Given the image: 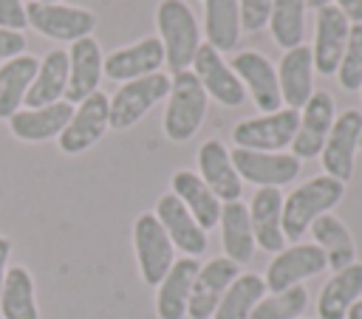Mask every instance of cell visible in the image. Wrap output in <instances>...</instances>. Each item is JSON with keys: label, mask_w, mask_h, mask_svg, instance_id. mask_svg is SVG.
Here are the masks:
<instances>
[{"label": "cell", "mask_w": 362, "mask_h": 319, "mask_svg": "<svg viewBox=\"0 0 362 319\" xmlns=\"http://www.w3.org/2000/svg\"><path fill=\"white\" fill-rule=\"evenodd\" d=\"M37 3H59V0H37Z\"/></svg>", "instance_id": "ee69618b"}, {"label": "cell", "mask_w": 362, "mask_h": 319, "mask_svg": "<svg viewBox=\"0 0 362 319\" xmlns=\"http://www.w3.org/2000/svg\"><path fill=\"white\" fill-rule=\"evenodd\" d=\"M37 65L40 59L31 54H20L0 65V119H11L23 107L25 93L37 76Z\"/></svg>", "instance_id": "4dcf8cb0"}, {"label": "cell", "mask_w": 362, "mask_h": 319, "mask_svg": "<svg viewBox=\"0 0 362 319\" xmlns=\"http://www.w3.org/2000/svg\"><path fill=\"white\" fill-rule=\"evenodd\" d=\"M201 6H204V31L201 34H206V45H212L221 54L235 51L238 40L243 34L238 0H201Z\"/></svg>", "instance_id": "f1b7e54d"}, {"label": "cell", "mask_w": 362, "mask_h": 319, "mask_svg": "<svg viewBox=\"0 0 362 319\" xmlns=\"http://www.w3.org/2000/svg\"><path fill=\"white\" fill-rule=\"evenodd\" d=\"M249 220L255 231V243L263 251H283L286 237H283V192L274 186H260L249 203Z\"/></svg>", "instance_id": "603a6c76"}, {"label": "cell", "mask_w": 362, "mask_h": 319, "mask_svg": "<svg viewBox=\"0 0 362 319\" xmlns=\"http://www.w3.org/2000/svg\"><path fill=\"white\" fill-rule=\"evenodd\" d=\"M337 79L345 90H359L362 88V23H351L348 45H345L342 62L337 68Z\"/></svg>", "instance_id": "d590c367"}, {"label": "cell", "mask_w": 362, "mask_h": 319, "mask_svg": "<svg viewBox=\"0 0 362 319\" xmlns=\"http://www.w3.org/2000/svg\"><path fill=\"white\" fill-rule=\"evenodd\" d=\"M362 299V263H351L322 285L317 299V316L320 319H345L351 305Z\"/></svg>", "instance_id": "d4e9b609"}, {"label": "cell", "mask_w": 362, "mask_h": 319, "mask_svg": "<svg viewBox=\"0 0 362 319\" xmlns=\"http://www.w3.org/2000/svg\"><path fill=\"white\" fill-rule=\"evenodd\" d=\"M345 195V183L331 175H317L291 189V195L283 200V237L291 243H300V237L311 229V223L320 215H328Z\"/></svg>", "instance_id": "6da1fadb"}, {"label": "cell", "mask_w": 362, "mask_h": 319, "mask_svg": "<svg viewBox=\"0 0 362 319\" xmlns=\"http://www.w3.org/2000/svg\"><path fill=\"white\" fill-rule=\"evenodd\" d=\"M311 234H314V246L322 248L325 254V263L331 271H339L351 263H356V246H354V237L348 231V226L337 217V215H320L314 223H311Z\"/></svg>", "instance_id": "f546056e"}, {"label": "cell", "mask_w": 362, "mask_h": 319, "mask_svg": "<svg viewBox=\"0 0 362 319\" xmlns=\"http://www.w3.org/2000/svg\"><path fill=\"white\" fill-rule=\"evenodd\" d=\"M334 6H337L351 23H362V0H334Z\"/></svg>", "instance_id": "ab89813d"}, {"label": "cell", "mask_w": 362, "mask_h": 319, "mask_svg": "<svg viewBox=\"0 0 362 319\" xmlns=\"http://www.w3.org/2000/svg\"><path fill=\"white\" fill-rule=\"evenodd\" d=\"M206 104H209V96L192 71L173 73L170 93H167V110H164V136L175 144L189 141L204 124Z\"/></svg>", "instance_id": "3957f363"}, {"label": "cell", "mask_w": 362, "mask_h": 319, "mask_svg": "<svg viewBox=\"0 0 362 319\" xmlns=\"http://www.w3.org/2000/svg\"><path fill=\"white\" fill-rule=\"evenodd\" d=\"M167 93H170V76L161 71L122 82L119 90L110 96V127L113 130L133 127L147 110H153L161 99H167Z\"/></svg>", "instance_id": "8992f818"}, {"label": "cell", "mask_w": 362, "mask_h": 319, "mask_svg": "<svg viewBox=\"0 0 362 319\" xmlns=\"http://www.w3.org/2000/svg\"><path fill=\"white\" fill-rule=\"evenodd\" d=\"M192 73L198 76L201 88L206 90L209 99H215L223 107H240L246 99V90L240 85V79L235 76V71L229 68V62H223L221 51H215L212 45L201 42L195 59H192Z\"/></svg>", "instance_id": "9a60e30c"}, {"label": "cell", "mask_w": 362, "mask_h": 319, "mask_svg": "<svg viewBox=\"0 0 362 319\" xmlns=\"http://www.w3.org/2000/svg\"><path fill=\"white\" fill-rule=\"evenodd\" d=\"M334 0H308V8H322V6H331Z\"/></svg>", "instance_id": "7bdbcfd3"}, {"label": "cell", "mask_w": 362, "mask_h": 319, "mask_svg": "<svg viewBox=\"0 0 362 319\" xmlns=\"http://www.w3.org/2000/svg\"><path fill=\"white\" fill-rule=\"evenodd\" d=\"M238 263H232L229 257H212L209 263H204L195 274L192 282V294H189V305H187V316L192 319H209L221 302V296L226 294V288L238 279Z\"/></svg>", "instance_id": "ac0fdd59"}, {"label": "cell", "mask_w": 362, "mask_h": 319, "mask_svg": "<svg viewBox=\"0 0 362 319\" xmlns=\"http://www.w3.org/2000/svg\"><path fill=\"white\" fill-rule=\"evenodd\" d=\"M170 186H173V195L189 209V215L198 220V226L206 231V229H212V226H218V220H221V200L215 198V192L201 181V175L198 172H192V169H178L175 175H173V181H170Z\"/></svg>", "instance_id": "484cf974"}, {"label": "cell", "mask_w": 362, "mask_h": 319, "mask_svg": "<svg viewBox=\"0 0 362 319\" xmlns=\"http://www.w3.org/2000/svg\"><path fill=\"white\" fill-rule=\"evenodd\" d=\"M314 56L308 45H297L283 54L277 65V85H280V99L291 110H303V104L314 93Z\"/></svg>", "instance_id": "7402d4cb"}, {"label": "cell", "mask_w": 362, "mask_h": 319, "mask_svg": "<svg viewBox=\"0 0 362 319\" xmlns=\"http://www.w3.org/2000/svg\"><path fill=\"white\" fill-rule=\"evenodd\" d=\"M359 136H362V113L359 110H345L334 119L331 133L325 138V147L320 152L325 175L337 181H351L354 175V158L359 150Z\"/></svg>", "instance_id": "8fae6325"}, {"label": "cell", "mask_w": 362, "mask_h": 319, "mask_svg": "<svg viewBox=\"0 0 362 319\" xmlns=\"http://www.w3.org/2000/svg\"><path fill=\"white\" fill-rule=\"evenodd\" d=\"M308 308V291L303 285L277 291V294H266L249 319H300Z\"/></svg>", "instance_id": "e575fe53"}, {"label": "cell", "mask_w": 362, "mask_h": 319, "mask_svg": "<svg viewBox=\"0 0 362 319\" xmlns=\"http://www.w3.org/2000/svg\"><path fill=\"white\" fill-rule=\"evenodd\" d=\"M229 68L235 71V76L240 79L243 90H249L255 107L260 113H274L283 107L280 99V85H277V68L272 65L269 56H263L260 51H238L229 62Z\"/></svg>", "instance_id": "30bf717a"}, {"label": "cell", "mask_w": 362, "mask_h": 319, "mask_svg": "<svg viewBox=\"0 0 362 319\" xmlns=\"http://www.w3.org/2000/svg\"><path fill=\"white\" fill-rule=\"evenodd\" d=\"M133 248H136L141 279L147 285H158L164 279V274L170 271V265L175 263V246L170 243L164 226L158 223V217L153 212H144V215L136 217V223H133Z\"/></svg>", "instance_id": "52a82bcc"}, {"label": "cell", "mask_w": 362, "mask_h": 319, "mask_svg": "<svg viewBox=\"0 0 362 319\" xmlns=\"http://www.w3.org/2000/svg\"><path fill=\"white\" fill-rule=\"evenodd\" d=\"M221 243H223V254L243 265L255 257V231H252V220H249V206L240 200H229L221 206Z\"/></svg>", "instance_id": "4316f807"}, {"label": "cell", "mask_w": 362, "mask_h": 319, "mask_svg": "<svg viewBox=\"0 0 362 319\" xmlns=\"http://www.w3.org/2000/svg\"><path fill=\"white\" fill-rule=\"evenodd\" d=\"M25 23V3L23 0H0V28L23 31Z\"/></svg>", "instance_id": "74e56055"}, {"label": "cell", "mask_w": 362, "mask_h": 319, "mask_svg": "<svg viewBox=\"0 0 362 319\" xmlns=\"http://www.w3.org/2000/svg\"><path fill=\"white\" fill-rule=\"evenodd\" d=\"M25 34L23 31H8V28H0V62H8L20 54H25Z\"/></svg>", "instance_id": "f35d334b"}, {"label": "cell", "mask_w": 362, "mask_h": 319, "mask_svg": "<svg viewBox=\"0 0 362 319\" xmlns=\"http://www.w3.org/2000/svg\"><path fill=\"white\" fill-rule=\"evenodd\" d=\"M8 257H11V243L0 234V291H3V279H6V271H8Z\"/></svg>", "instance_id": "60d3db41"}, {"label": "cell", "mask_w": 362, "mask_h": 319, "mask_svg": "<svg viewBox=\"0 0 362 319\" xmlns=\"http://www.w3.org/2000/svg\"><path fill=\"white\" fill-rule=\"evenodd\" d=\"M359 150H362V136H359Z\"/></svg>", "instance_id": "f6af8a7d"}, {"label": "cell", "mask_w": 362, "mask_h": 319, "mask_svg": "<svg viewBox=\"0 0 362 319\" xmlns=\"http://www.w3.org/2000/svg\"><path fill=\"white\" fill-rule=\"evenodd\" d=\"M153 215L158 217V223L164 226L170 243L178 251H184L187 257H201L206 251V231L198 226V220L189 215V209L173 192L158 198Z\"/></svg>", "instance_id": "d6986e66"}, {"label": "cell", "mask_w": 362, "mask_h": 319, "mask_svg": "<svg viewBox=\"0 0 362 319\" xmlns=\"http://www.w3.org/2000/svg\"><path fill=\"white\" fill-rule=\"evenodd\" d=\"M345 319H362V299H356V302L351 305V311H348Z\"/></svg>", "instance_id": "b9f144b4"}, {"label": "cell", "mask_w": 362, "mask_h": 319, "mask_svg": "<svg viewBox=\"0 0 362 319\" xmlns=\"http://www.w3.org/2000/svg\"><path fill=\"white\" fill-rule=\"evenodd\" d=\"M198 268H201L198 257H181L170 265L164 279L156 285L158 288V294H156L158 319H184L187 316V305H189V294H192Z\"/></svg>", "instance_id": "cb8c5ba5"}, {"label": "cell", "mask_w": 362, "mask_h": 319, "mask_svg": "<svg viewBox=\"0 0 362 319\" xmlns=\"http://www.w3.org/2000/svg\"><path fill=\"white\" fill-rule=\"evenodd\" d=\"M325 268H328V263H325V254H322L320 246H314V243H291V246H286L283 251L274 254V260L266 268L263 282H266V291L277 294V291L303 285L308 277H317Z\"/></svg>", "instance_id": "9c48e42d"}, {"label": "cell", "mask_w": 362, "mask_h": 319, "mask_svg": "<svg viewBox=\"0 0 362 319\" xmlns=\"http://www.w3.org/2000/svg\"><path fill=\"white\" fill-rule=\"evenodd\" d=\"M107 127H110V96L96 90L85 102H79V107H74V116L68 127L59 133L57 144L65 155H79L90 150L107 133Z\"/></svg>", "instance_id": "ba28073f"}, {"label": "cell", "mask_w": 362, "mask_h": 319, "mask_svg": "<svg viewBox=\"0 0 362 319\" xmlns=\"http://www.w3.org/2000/svg\"><path fill=\"white\" fill-rule=\"evenodd\" d=\"M229 155L240 181H249L257 189L260 186L280 189L300 175V158H294L291 152H257V150L235 147Z\"/></svg>", "instance_id": "7c38bea8"}, {"label": "cell", "mask_w": 362, "mask_h": 319, "mask_svg": "<svg viewBox=\"0 0 362 319\" xmlns=\"http://www.w3.org/2000/svg\"><path fill=\"white\" fill-rule=\"evenodd\" d=\"M305 11L308 0H272V14H269V28L274 42L283 51H291L303 45L305 40Z\"/></svg>", "instance_id": "836d02e7"}, {"label": "cell", "mask_w": 362, "mask_h": 319, "mask_svg": "<svg viewBox=\"0 0 362 319\" xmlns=\"http://www.w3.org/2000/svg\"><path fill=\"white\" fill-rule=\"evenodd\" d=\"M238 11H240V28L255 34L269 25L272 0H238Z\"/></svg>", "instance_id": "8d00e7d4"}, {"label": "cell", "mask_w": 362, "mask_h": 319, "mask_svg": "<svg viewBox=\"0 0 362 319\" xmlns=\"http://www.w3.org/2000/svg\"><path fill=\"white\" fill-rule=\"evenodd\" d=\"M25 23L57 42H76L82 37H90V31L96 28V14L90 8L82 6H71V3H37L28 0L25 3Z\"/></svg>", "instance_id": "277c9868"}, {"label": "cell", "mask_w": 362, "mask_h": 319, "mask_svg": "<svg viewBox=\"0 0 362 319\" xmlns=\"http://www.w3.org/2000/svg\"><path fill=\"white\" fill-rule=\"evenodd\" d=\"M359 90H362V88H359Z\"/></svg>", "instance_id": "bcb514c9"}, {"label": "cell", "mask_w": 362, "mask_h": 319, "mask_svg": "<svg viewBox=\"0 0 362 319\" xmlns=\"http://www.w3.org/2000/svg\"><path fill=\"white\" fill-rule=\"evenodd\" d=\"M74 116V104L71 102H54V104H42V107H20L11 119V136L28 144L37 141H48V138H59V133L68 127Z\"/></svg>", "instance_id": "ffe728a7"}, {"label": "cell", "mask_w": 362, "mask_h": 319, "mask_svg": "<svg viewBox=\"0 0 362 319\" xmlns=\"http://www.w3.org/2000/svg\"><path fill=\"white\" fill-rule=\"evenodd\" d=\"M0 316L3 319H40L34 279H31L28 268L11 265L6 271L3 291H0Z\"/></svg>", "instance_id": "1f68e13d"}, {"label": "cell", "mask_w": 362, "mask_h": 319, "mask_svg": "<svg viewBox=\"0 0 362 319\" xmlns=\"http://www.w3.org/2000/svg\"><path fill=\"white\" fill-rule=\"evenodd\" d=\"M156 28L164 45V62L173 73L189 71L201 48V25L184 0H161L156 8Z\"/></svg>", "instance_id": "7a4b0ae2"}, {"label": "cell", "mask_w": 362, "mask_h": 319, "mask_svg": "<svg viewBox=\"0 0 362 319\" xmlns=\"http://www.w3.org/2000/svg\"><path fill=\"white\" fill-rule=\"evenodd\" d=\"M348 31H351V20L331 3L317 8V20H314V45H311V56H314V71L322 76H334L345 45H348Z\"/></svg>", "instance_id": "4fadbf2b"}, {"label": "cell", "mask_w": 362, "mask_h": 319, "mask_svg": "<svg viewBox=\"0 0 362 319\" xmlns=\"http://www.w3.org/2000/svg\"><path fill=\"white\" fill-rule=\"evenodd\" d=\"M266 296V282L257 274H238V279L221 296L209 319H249L255 305Z\"/></svg>", "instance_id": "d6a6232c"}, {"label": "cell", "mask_w": 362, "mask_h": 319, "mask_svg": "<svg viewBox=\"0 0 362 319\" xmlns=\"http://www.w3.org/2000/svg\"><path fill=\"white\" fill-rule=\"evenodd\" d=\"M198 175L215 192V198L221 203L240 200L243 181H240V175H238V169L232 164L229 150L218 138H209V141H204L198 147Z\"/></svg>", "instance_id": "44dd1931"}, {"label": "cell", "mask_w": 362, "mask_h": 319, "mask_svg": "<svg viewBox=\"0 0 362 319\" xmlns=\"http://www.w3.org/2000/svg\"><path fill=\"white\" fill-rule=\"evenodd\" d=\"M65 88H68V51L54 48L40 59L37 76L25 93L23 107H42V104L62 102Z\"/></svg>", "instance_id": "83f0119b"}, {"label": "cell", "mask_w": 362, "mask_h": 319, "mask_svg": "<svg viewBox=\"0 0 362 319\" xmlns=\"http://www.w3.org/2000/svg\"><path fill=\"white\" fill-rule=\"evenodd\" d=\"M300 124V110L280 107L274 113H260L252 119H243L232 130L235 147L243 150H257V152H286L297 136Z\"/></svg>", "instance_id": "5b68a950"}, {"label": "cell", "mask_w": 362, "mask_h": 319, "mask_svg": "<svg viewBox=\"0 0 362 319\" xmlns=\"http://www.w3.org/2000/svg\"><path fill=\"white\" fill-rule=\"evenodd\" d=\"M334 119H337L334 96L328 90H314L311 99L300 110V124H297V136L291 141V155L300 161L317 158L325 147V138L331 133Z\"/></svg>", "instance_id": "5bb4252c"}, {"label": "cell", "mask_w": 362, "mask_h": 319, "mask_svg": "<svg viewBox=\"0 0 362 319\" xmlns=\"http://www.w3.org/2000/svg\"><path fill=\"white\" fill-rule=\"evenodd\" d=\"M161 65H164V45L156 34H150L139 42H130V45H122V48L105 54L102 71L107 79L122 85V82H130V79H139L147 73H158Z\"/></svg>", "instance_id": "2e32d148"}, {"label": "cell", "mask_w": 362, "mask_h": 319, "mask_svg": "<svg viewBox=\"0 0 362 319\" xmlns=\"http://www.w3.org/2000/svg\"><path fill=\"white\" fill-rule=\"evenodd\" d=\"M102 45L96 42V37H82L76 42H71L68 48V88H65V102L79 104L88 96H93L99 90L102 82Z\"/></svg>", "instance_id": "e0dca14e"}]
</instances>
